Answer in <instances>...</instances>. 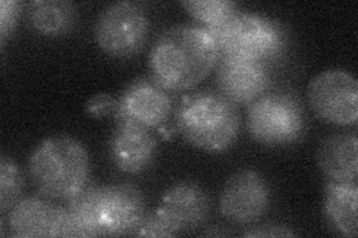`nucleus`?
<instances>
[{"label":"nucleus","instance_id":"f257e3e1","mask_svg":"<svg viewBox=\"0 0 358 238\" xmlns=\"http://www.w3.org/2000/svg\"><path fill=\"white\" fill-rule=\"evenodd\" d=\"M220 48L209 29L182 22L164 30L148 55L150 75L169 93L194 88L212 72Z\"/></svg>","mask_w":358,"mask_h":238},{"label":"nucleus","instance_id":"f03ea898","mask_svg":"<svg viewBox=\"0 0 358 238\" xmlns=\"http://www.w3.org/2000/svg\"><path fill=\"white\" fill-rule=\"evenodd\" d=\"M66 207L76 237L133 235L147 214L142 191L131 184H88Z\"/></svg>","mask_w":358,"mask_h":238},{"label":"nucleus","instance_id":"7ed1b4c3","mask_svg":"<svg viewBox=\"0 0 358 238\" xmlns=\"http://www.w3.org/2000/svg\"><path fill=\"white\" fill-rule=\"evenodd\" d=\"M175 127L182 139L206 152L227 151L241 131V113L215 89L185 94L175 110Z\"/></svg>","mask_w":358,"mask_h":238},{"label":"nucleus","instance_id":"20e7f679","mask_svg":"<svg viewBox=\"0 0 358 238\" xmlns=\"http://www.w3.org/2000/svg\"><path fill=\"white\" fill-rule=\"evenodd\" d=\"M90 173L85 146L71 135L43 139L29 156L31 182L48 198L69 200L88 185Z\"/></svg>","mask_w":358,"mask_h":238},{"label":"nucleus","instance_id":"39448f33","mask_svg":"<svg viewBox=\"0 0 358 238\" xmlns=\"http://www.w3.org/2000/svg\"><path fill=\"white\" fill-rule=\"evenodd\" d=\"M215 38L220 55L236 57L271 64L282 59L288 35L281 22L254 13H239L226 24L209 29Z\"/></svg>","mask_w":358,"mask_h":238},{"label":"nucleus","instance_id":"423d86ee","mask_svg":"<svg viewBox=\"0 0 358 238\" xmlns=\"http://www.w3.org/2000/svg\"><path fill=\"white\" fill-rule=\"evenodd\" d=\"M246 128L263 146L294 144L306 133L303 103L291 89L271 87L246 107Z\"/></svg>","mask_w":358,"mask_h":238},{"label":"nucleus","instance_id":"0eeeda50","mask_svg":"<svg viewBox=\"0 0 358 238\" xmlns=\"http://www.w3.org/2000/svg\"><path fill=\"white\" fill-rule=\"evenodd\" d=\"M147 9L138 2H115L100 13L94 24V38L103 52L117 59L139 54L150 36Z\"/></svg>","mask_w":358,"mask_h":238},{"label":"nucleus","instance_id":"6e6552de","mask_svg":"<svg viewBox=\"0 0 358 238\" xmlns=\"http://www.w3.org/2000/svg\"><path fill=\"white\" fill-rule=\"evenodd\" d=\"M310 110L333 126L348 127L358 121V84L354 75L345 69L322 70L308 85Z\"/></svg>","mask_w":358,"mask_h":238},{"label":"nucleus","instance_id":"1a4fd4ad","mask_svg":"<svg viewBox=\"0 0 358 238\" xmlns=\"http://www.w3.org/2000/svg\"><path fill=\"white\" fill-rule=\"evenodd\" d=\"M6 226L9 234L18 238L76 237L67 207L42 194L21 198L8 211Z\"/></svg>","mask_w":358,"mask_h":238},{"label":"nucleus","instance_id":"9d476101","mask_svg":"<svg viewBox=\"0 0 358 238\" xmlns=\"http://www.w3.org/2000/svg\"><path fill=\"white\" fill-rule=\"evenodd\" d=\"M271 206V185L255 170L243 168L231 174L220 195L224 219L236 225L257 223Z\"/></svg>","mask_w":358,"mask_h":238},{"label":"nucleus","instance_id":"9b49d317","mask_svg":"<svg viewBox=\"0 0 358 238\" xmlns=\"http://www.w3.org/2000/svg\"><path fill=\"white\" fill-rule=\"evenodd\" d=\"M173 110L171 93L151 76L133 79L117 97L115 118H127L148 128L162 127Z\"/></svg>","mask_w":358,"mask_h":238},{"label":"nucleus","instance_id":"f8f14e48","mask_svg":"<svg viewBox=\"0 0 358 238\" xmlns=\"http://www.w3.org/2000/svg\"><path fill=\"white\" fill-rule=\"evenodd\" d=\"M215 84L217 91L233 105H250L272 87V66L262 61L220 55Z\"/></svg>","mask_w":358,"mask_h":238},{"label":"nucleus","instance_id":"ddd939ff","mask_svg":"<svg viewBox=\"0 0 358 238\" xmlns=\"http://www.w3.org/2000/svg\"><path fill=\"white\" fill-rule=\"evenodd\" d=\"M157 139L151 128L127 118H115V128L109 140L110 161L126 174L147 170L157 154Z\"/></svg>","mask_w":358,"mask_h":238},{"label":"nucleus","instance_id":"4468645a","mask_svg":"<svg viewBox=\"0 0 358 238\" xmlns=\"http://www.w3.org/2000/svg\"><path fill=\"white\" fill-rule=\"evenodd\" d=\"M159 210L176 235L193 232L206 223L210 198L203 186L193 180H181L166 191Z\"/></svg>","mask_w":358,"mask_h":238},{"label":"nucleus","instance_id":"2eb2a0df","mask_svg":"<svg viewBox=\"0 0 358 238\" xmlns=\"http://www.w3.org/2000/svg\"><path fill=\"white\" fill-rule=\"evenodd\" d=\"M317 165L321 173L334 182H357L358 137L355 131L334 133L322 139L317 147Z\"/></svg>","mask_w":358,"mask_h":238},{"label":"nucleus","instance_id":"dca6fc26","mask_svg":"<svg viewBox=\"0 0 358 238\" xmlns=\"http://www.w3.org/2000/svg\"><path fill=\"white\" fill-rule=\"evenodd\" d=\"M27 26L42 36L59 38L76 27L78 8L66 0H31L24 5Z\"/></svg>","mask_w":358,"mask_h":238},{"label":"nucleus","instance_id":"f3484780","mask_svg":"<svg viewBox=\"0 0 358 238\" xmlns=\"http://www.w3.org/2000/svg\"><path fill=\"white\" fill-rule=\"evenodd\" d=\"M357 182H334L327 180L324 186V211L333 228L339 234L357 237Z\"/></svg>","mask_w":358,"mask_h":238},{"label":"nucleus","instance_id":"a211bd4d","mask_svg":"<svg viewBox=\"0 0 358 238\" xmlns=\"http://www.w3.org/2000/svg\"><path fill=\"white\" fill-rule=\"evenodd\" d=\"M181 6L200 26L220 27L239 13V5L231 0H187Z\"/></svg>","mask_w":358,"mask_h":238},{"label":"nucleus","instance_id":"6ab92c4d","mask_svg":"<svg viewBox=\"0 0 358 238\" xmlns=\"http://www.w3.org/2000/svg\"><path fill=\"white\" fill-rule=\"evenodd\" d=\"M24 177L20 165L3 154L0 158V211L6 214L22 197Z\"/></svg>","mask_w":358,"mask_h":238},{"label":"nucleus","instance_id":"aec40b11","mask_svg":"<svg viewBox=\"0 0 358 238\" xmlns=\"http://www.w3.org/2000/svg\"><path fill=\"white\" fill-rule=\"evenodd\" d=\"M133 235H143V237H175L176 232L172 230L169 222L160 213L159 209H155L151 213H147L139 223L138 230Z\"/></svg>","mask_w":358,"mask_h":238},{"label":"nucleus","instance_id":"412c9836","mask_svg":"<svg viewBox=\"0 0 358 238\" xmlns=\"http://www.w3.org/2000/svg\"><path fill=\"white\" fill-rule=\"evenodd\" d=\"M22 5L17 0H2L0 3V39L2 43L13 35L21 14Z\"/></svg>","mask_w":358,"mask_h":238},{"label":"nucleus","instance_id":"4be33fe9","mask_svg":"<svg viewBox=\"0 0 358 238\" xmlns=\"http://www.w3.org/2000/svg\"><path fill=\"white\" fill-rule=\"evenodd\" d=\"M117 109V97L106 94V93H99L88 98L85 103V110L96 118H105L108 115L115 113Z\"/></svg>","mask_w":358,"mask_h":238},{"label":"nucleus","instance_id":"5701e85b","mask_svg":"<svg viewBox=\"0 0 358 238\" xmlns=\"http://www.w3.org/2000/svg\"><path fill=\"white\" fill-rule=\"evenodd\" d=\"M243 237H296V232L285 225L278 223H264L254 226L252 230L245 231Z\"/></svg>","mask_w":358,"mask_h":238}]
</instances>
